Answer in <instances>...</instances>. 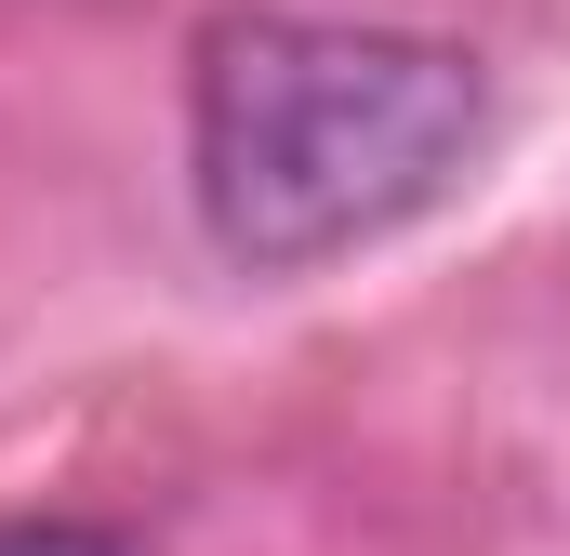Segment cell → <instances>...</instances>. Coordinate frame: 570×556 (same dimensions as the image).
<instances>
[{
  "mask_svg": "<svg viewBox=\"0 0 570 556\" xmlns=\"http://www.w3.org/2000/svg\"><path fill=\"white\" fill-rule=\"evenodd\" d=\"M478 67L412 27L332 13H226L186 80V172L199 226L239 266H332L438 212L478 159Z\"/></svg>",
  "mask_w": 570,
  "mask_h": 556,
  "instance_id": "6da1fadb",
  "label": "cell"
},
{
  "mask_svg": "<svg viewBox=\"0 0 570 556\" xmlns=\"http://www.w3.org/2000/svg\"><path fill=\"white\" fill-rule=\"evenodd\" d=\"M0 556H120L107 530H67V517H0Z\"/></svg>",
  "mask_w": 570,
  "mask_h": 556,
  "instance_id": "7a4b0ae2",
  "label": "cell"
}]
</instances>
